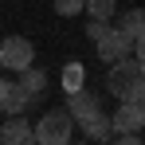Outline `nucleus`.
I'll return each instance as SVG.
<instances>
[{
	"instance_id": "nucleus-11",
	"label": "nucleus",
	"mask_w": 145,
	"mask_h": 145,
	"mask_svg": "<svg viewBox=\"0 0 145 145\" xmlns=\"http://www.w3.org/2000/svg\"><path fill=\"white\" fill-rule=\"evenodd\" d=\"M114 27H121L125 35H141V31H145V8H129V12H121Z\"/></svg>"
},
{
	"instance_id": "nucleus-15",
	"label": "nucleus",
	"mask_w": 145,
	"mask_h": 145,
	"mask_svg": "<svg viewBox=\"0 0 145 145\" xmlns=\"http://www.w3.org/2000/svg\"><path fill=\"white\" fill-rule=\"evenodd\" d=\"M110 31V20H98V16H90V24H86V39H102Z\"/></svg>"
},
{
	"instance_id": "nucleus-12",
	"label": "nucleus",
	"mask_w": 145,
	"mask_h": 145,
	"mask_svg": "<svg viewBox=\"0 0 145 145\" xmlns=\"http://www.w3.org/2000/svg\"><path fill=\"white\" fill-rule=\"evenodd\" d=\"M82 82H86V67L82 63H67L63 67V90L74 94V90H82Z\"/></svg>"
},
{
	"instance_id": "nucleus-9",
	"label": "nucleus",
	"mask_w": 145,
	"mask_h": 145,
	"mask_svg": "<svg viewBox=\"0 0 145 145\" xmlns=\"http://www.w3.org/2000/svg\"><path fill=\"white\" fill-rule=\"evenodd\" d=\"M82 137L86 141H114V125H110V114L98 110L90 121H82Z\"/></svg>"
},
{
	"instance_id": "nucleus-7",
	"label": "nucleus",
	"mask_w": 145,
	"mask_h": 145,
	"mask_svg": "<svg viewBox=\"0 0 145 145\" xmlns=\"http://www.w3.org/2000/svg\"><path fill=\"white\" fill-rule=\"evenodd\" d=\"M98 110H102V106H98V98L90 94V90H74V94H67V114H71L78 125H82V121H90Z\"/></svg>"
},
{
	"instance_id": "nucleus-5",
	"label": "nucleus",
	"mask_w": 145,
	"mask_h": 145,
	"mask_svg": "<svg viewBox=\"0 0 145 145\" xmlns=\"http://www.w3.org/2000/svg\"><path fill=\"white\" fill-rule=\"evenodd\" d=\"M110 125H114V133H137V129H145V110L137 102L121 98V106L110 114Z\"/></svg>"
},
{
	"instance_id": "nucleus-17",
	"label": "nucleus",
	"mask_w": 145,
	"mask_h": 145,
	"mask_svg": "<svg viewBox=\"0 0 145 145\" xmlns=\"http://www.w3.org/2000/svg\"><path fill=\"white\" fill-rule=\"evenodd\" d=\"M4 82H8V78H0V90H4Z\"/></svg>"
},
{
	"instance_id": "nucleus-2",
	"label": "nucleus",
	"mask_w": 145,
	"mask_h": 145,
	"mask_svg": "<svg viewBox=\"0 0 145 145\" xmlns=\"http://www.w3.org/2000/svg\"><path fill=\"white\" fill-rule=\"evenodd\" d=\"M35 63V43L27 39V35H8L4 43H0V67H8V71H24Z\"/></svg>"
},
{
	"instance_id": "nucleus-8",
	"label": "nucleus",
	"mask_w": 145,
	"mask_h": 145,
	"mask_svg": "<svg viewBox=\"0 0 145 145\" xmlns=\"http://www.w3.org/2000/svg\"><path fill=\"white\" fill-rule=\"evenodd\" d=\"M31 102H35V98L27 94L20 82H4V90H0V110H4V114H24Z\"/></svg>"
},
{
	"instance_id": "nucleus-10",
	"label": "nucleus",
	"mask_w": 145,
	"mask_h": 145,
	"mask_svg": "<svg viewBox=\"0 0 145 145\" xmlns=\"http://www.w3.org/2000/svg\"><path fill=\"white\" fill-rule=\"evenodd\" d=\"M16 82H20L31 98H39L43 90H47V71H39V67L31 63V67H24V71H20V78H16Z\"/></svg>"
},
{
	"instance_id": "nucleus-3",
	"label": "nucleus",
	"mask_w": 145,
	"mask_h": 145,
	"mask_svg": "<svg viewBox=\"0 0 145 145\" xmlns=\"http://www.w3.org/2000/svg\"><path fill=\"white\" fill-rule=\"evenodd\" d=\"M94 51H98V59L110 67V63H118V59H125V55H133V35H125L121 27L110 24V31H106L102 39H94Z\"/></svg>"
},
{
	"instance_id": "nucleus-13",
	"label": "nucleus",
	"mask_w": 145,
	"mask_h": 145,
	"mask_svg": "<svg viewBox=\"0 0 145 145\" xmlns=\"http://www.w3.org/2000/svg\"><path fill=\"white\" fill-rule=\"evenodd\" d=\"M82 8H86L90 16H98V20H110V16H114V8H118V0H86Z\"/></svg>"
},
{
	"instance_id": "nucleus-4",
	"label": "nucleus",
	"mask_w": 145,
	"mask_h": 145,
	"mask_svg": "<svg viewBox=\"0 0 145 145\" xmlns=\"http://www.w3.org/2000/svg\"><path fill=\"white\" fill-rule=\"evenodd\" d=\"M137 74H141V63L125 55V59H118V63H110V74H106V90H110V94H118V98H125L129 90H133Z\"/></svg>"
},
{
	"instance_id": "nucleus-16",
	"label": "nucleus",
	"mask_w": 145,
	"mask_h": 145,
	"mask_svg": "<svg viewBox=\"0 0 145 145\" xmlns=\"http://www.w3.org/2000/svg\"><path fill=\"white\" fill-rule=\"evenodd\" d=\"M133 55H137V63L145 67V31H141V35H133Z\"/></svg>"
},
{
	"instance_id": "nucleus-14",
	"label": "nucleus",
	"mask_w": 145,
	"mask_h": 145,
	"mask_svg": "<svg viewBox=\"0 0 145 145\" xmlns=\"http://www.w3.org/2000/svg\"><path fill=\"white\" fill-rule=\"evenodd\" d=\"M82 4L86 0H51L55 16H82Z\"/></svg>"
},
{
	"instance_id": "nucleus-6",
	"label": "nucleus",
	"mask_w": 145,
	"mask_h": 145,
	"mask_svg": "<svg viewBox=\"0 0 145 145\" xmlns=\"http://www.w3.org/2000/svg\"><path fill=\"white\" fill-rule=\"evenodd\" d=\"M0 141H8V145H27V141H35L31 121H27L24 114H8V121L0 125Z\"/></svg>"
},
{
	"instance_id": "nucleus-1",
	"label": "nucleus",
	"mask_w": 145,
	"mask_h": 145,
	"mask_svg": "<svg viewBox=\"0 0 145 145\" xmlns=\"http://www.w3.org/2000/svg\"><path fill=\"white\" fill-rule=\"evenodd\" d=\"M31 133L39 145H67L74 133V118L67 114V106H51V110H43V118Z\"/></svg>"
}]
</instances>
